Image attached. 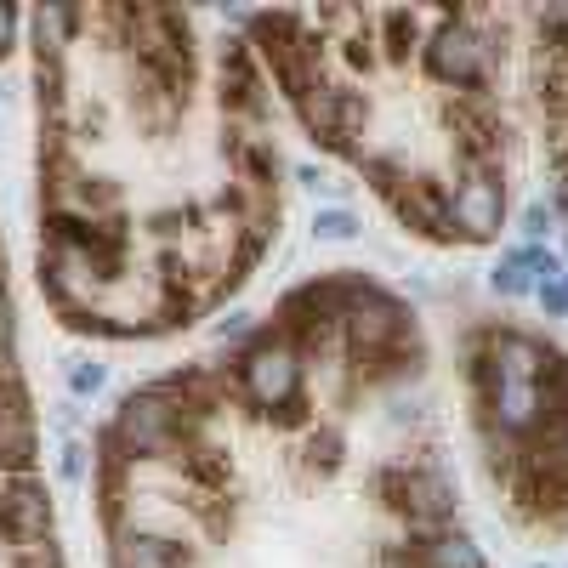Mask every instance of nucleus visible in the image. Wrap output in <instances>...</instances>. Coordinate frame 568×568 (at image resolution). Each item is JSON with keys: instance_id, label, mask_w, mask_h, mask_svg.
I'll list each match as a JSON object with an SVG mask.
<instances>
[{"instance_id": "f257e3e1", "label": "nucleus", "mask_w": 568, "mask_h": 568, "mask_svg": "<svg viewBox=\"0 0 568 568\" xmlns=\"http://www.w3.org/2000/svg\"><path fill=\"white\" fill-rule=\"evenodd\" d=\"M239 387L250 392L256 409H290L302 398V353L273 341V336H262L239 358Z\"/></svg>"}, {"instance_id": "f03ea898", "label": "nucleus", "mask_w": 568, "mask_h": 568, "mask_svg": "<svg viewBox=\"0 0 568 568\" xmlns=\"http://www.w3.org/2000/svg\"><path fill=\"white\" fill-rule=\"evenodd\" d=\"M182 432V409L165 404V392H131L120 404V415H114V444L125 449V455H171V444H177Z\"/></svg>"}, {"instance_id": "7ed1b4c3", "label": "nucleus", "mask_w": 568, "mask_h": 568, "mask_svg": "<svg viewBox=\"0 0 568 568\" xmlns=\"http://www.w3.org/2000/svg\"><path fill=\"white\" fill-rule=\"evenodd\" d=\"M449 216H455V233H466V239H489V233H500L506 188H500L495 171H489V177H466L461 188L449 194Z\"/></svg>"}, {"instance_id": "20e7f679", "label": "nucleus", "mask_w": 568, "mask_h": 568, "mask_svg": "<svg viewBox=\"0 0 568 568\" xmlns=\"http://www.w3.org/2000/svg\"><path fill=\"white\" fill-rule=\"evenodd\" d=\"M0 529L12 534L23 551L46 546V529H52V500H46V489L29 478H18L6 495H0Z\"/></svg>"}, {"instance_id": "39448f33", "label": "nucleus", "mask_w": 568, "mask_h": 568, "mask_svg": "<svg viewBox=\"0 0 568 568\" xmlns=\"http://www.w3.org/2000/svg\"><path fill=\"white\" fill-rule=\"evenodd\" d=\"M426 63H432V74H438V80H455V86H483V80H489V40L455 29V35H444L432 52H426Z\"/></svg>"}, {"instance_id": "423d86ee", "label": "nucleus", "mask_w": 568, "mask_h": 568, "mask_svg": "<svg viewBox=\"0 0 568 568\" xmlns=\"http://www.w3.org/2000/svg\"><path fill=\"white\" fill-rule=\"evenodd\" d=\"M0 461L12 472L35 466V415H29V398H23L18 381L6 387V409H0Z\"/></svg>"}, {"instance_id": "0eeeda50", "label": "nucleus", "mask_w": 568, "mask_h": 568, "mask_svg": "<svg viewBox=\"0 0 568 568\" xmlns=\"http://www.w3.org/2000/svg\"><path fill=\"white\" fill-rule=\"evenodd\" d=\"M120 568H182V546L165 540V534L131 529L120 540Z\"/></svg>"}, {"instance_id": "6e6552de", "label": "nucleus", "mask_w": 568, "mask_h": 568, "mask_svg": "<svg viewBox=\"0 0 568 568\" xmlns=\"http://www.w3.org/2000/svg\"><path fill=\"white\" fill-rule=\"evenodd\" d=\"M421 568H483V557L466 534H432V546H421Z\"/></svg>"}, {"instance_id": "1a4fd4ad", "label": "nucleus", "mask_w": 568, "mask_h": 568, "mask_svg": "<svg viewBox=\"0 0 568 568\" xmlns=\"http://www.w3.org/2000/svg\"><path fill=\"white\" fill-rule=\"evenodd\" d=\"M353 228H358V222L347 211H319V233H324V239H353Z\"/></svg>"}, {"instance_id": "9d476101", "label": "nucleus", "mask_w": 568, "mask_h": 568, "mask_svg": "<svg viewBox=\"0 0 568 568\" xmlns=\"http://www.w3.org/2000/svg\"><path fill=\"white\" fill-rule=\"evenodd\" d=\"M69 387L80 392V398H86V392H97V387H103V364H74V370H69Z\"/></svg>"}, {"instance_id": "9b49d317", "label": "nucleus", "mask_w": 568, "mask_h": 568, "mask_svg": "<svg viewBox=\"0 0 568 568\" xmlns=\"http://www.w3.org/2000/svg\"><path fill=\"white\" fill-rule=\"evenodd\" d=\"M551 222H557V205H540V199H534L529 211H523V228H529V233H546Z\"/></svg>"}, {"instance_id": "f8f14e48", "label": "nucleus", "mask_w": 568, "mask_h": 568, "mask_svg": "<svg viewBox=\"0 0 568 568\" xmlns=\"http://www.w3.org/2000/svg\"><path fill=\"white\" fill-rule=\"evenodd\" d=\"M12 353V302H6V279H0V358Z\"/></svg>"}, {"instance_id": "ddd939ff", "label": "nucleus", "mask_w": 568, "mask_h": 568, "mask_svg": "<svg viewBox=\"0 0 568 568\" xmlns=\"http://www.w3.org/2000/svg\"><path fill=\"white\" fill-rule=\"evenodd\" d=\"M6 35H12V12L0 6V52H6Z\"/></svg>"}]
</instances>
